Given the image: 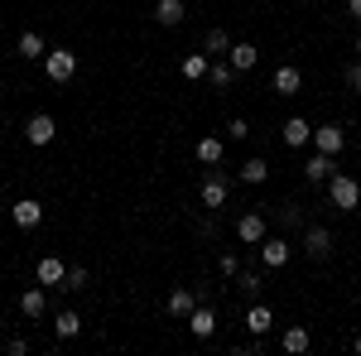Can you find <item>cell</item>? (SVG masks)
I'll return each mask as SVG.
<instances>
[{"label": "cell", "instance_id": "obj_1", "mask_svg": "<svg viewBox=\"0 0 361 356\" xmlns=\"http://www.w3.org/2000/svg\"><path fill=\"white\" fill-rule=\"evenodd\" d=\"M323 188H328V202H333L337 212H357V207H361V178H357V173L337 168Z\"/></svg>", "mask_w": 361, "mask_h": 356}, {"label": "cell", "instance_id": "obj_2", "mask_svg": "<svg viewBox=\"0 0 361 356\" xmlns=\"http://www.w3.org/2000/svg\"><path fill=\"white\" fill-rule=\"evenodd\" d=\"M197 197H202V207H207V212H222L226 197H231V178H226L222 168H207V173H202V183H197Z\"/></svg>", "mask_w": 361, "mask_h": 356}, {"label": "cell", "instance_id": "obj_3", "mask_svg": "<svg viewBox=\"0 0 361 356\" xmlns=\"http://www.w3.org/2000/svg\"><path fill=\"white\" fill-rule=\"evenodd\" d=\"M44 78L49 82H73L78 78V54L73 49H49L44 54Z\"/></svg>", "mask_w": 361, "mask_h": 356}, {"label": "cell", "instance_id": "obj_4", "mask_svg": "<svg viewBox=\"0 0 361 356\" xmlns=\"http://www.w3.org/2000/svg\"><path fill=\"white\" fill-rule=\"evenodd\" d=\"M304 255L308 260H328V255H333V231L318 226V221H308L304 226Z\"/></svg>", "mask_w": 361, "mask_h": 356}, {"label": "cell", "instance_id": "obj_5", "mask_svg": "<svg viewBox=\"0 0 361 356\" xmlns=\"http://www.w3.org/2000/svg\"><path fill=\"white\" fill-rule=\"evenodd\" d=\"M289 260H294V246H289L284 236H265V241H260V265H265V270H284Z\"/></svg>", "mask_w": 361, "mask_h": 356}, {"label": "cell", "instance_id": "obj_6", "mask_svg": "<svg viewBox=\"0 0 361 356\" xmlns=\"http://www.w3.org/2000/svg\"><path fill=\"white\" fill-rule=\"evenodd\" d=\"M54 116H49V111H34V116H29L25 121V140L29 145H34V149H44V145H54Z\"/></svg>", "mask_w": 361, "mask_h": 356}, {"label": "cell", "instance_id": "obj_7", "mask_svg": "<svg viewBox=\"0 0 361 356\" xmlns=\"http://www.w3.org/2000/svg\"><path fill=\"white\" fill-rule=\"evenodd\" d=\"M333 173H337V154H313V159H304V183L308 188H323Z\"/></svg>", "mask_w": 361, "mask_h": 356}, {"label": "cell", "instance_id": "obj_8", "mask_svg": "<svg viewBox=\"0 0 361 356\" xmlns=\"http://www.w3.org/2000/svg\"><path fill=\"white\" fill-rule=\"evenodd\" d=\"M313 149L318 154H342L347 149V130L342 125H313Z\"/></svg>", "mask_w": 361, "mask_h": 356}, {"label": "cell", "instance_id": "obj_9", "mask_svg": "<svg viewBox=\"0 0 361 356\" xmlns=\"http://www.w3.org/2000/svg\"><path fill=\"white\" fill-rule=\"evenodd\" d=\"M236 241L241 246H260L265 241V212H241L236 217Z\"/></svg>", "mask_w": 361, "mask_h": 356}, {"label": "cell", "instance_id": "obj_10", "mask_svg": "<svg viewBox=\"0 0 361 356\" xmlns=\"http://www.w3.org/2000/svg\"><path fill=\"white\" fill-rule=\"evenodd\" d=\"M270 87H275L279 97H299V92H304V73H299L294 63H279L275 78H270Z\"/></svg>", "mask_w": 361, "mask_h": 356}, {"label": "cell", "instance_id": "obj_11", "mask_svg": "<svg viewBox=\"0 0 361 356\" xmlns=\"http://www.w3.org/2000/svg\"><path fill=\"white\" fill-rule=\"evenodd\" d=\"M20 313H25L29 323L49 318V284H39V289H25V294H20Z\"/></svg>", "mask_w": 361, "mask_h": 356}, {"label": "cell", "instance_id": "obj_12", "mask_svg": "<svg viewBox=\"0 0 361 356\" xmlns=\"http://www.w3.org/2000/svg\"><path fill=\"white\" fill-rule=\"evenodd\" d=\"M10 217H15L20 231H34V226L44 221V202H39V197H20V202L10 207Z\"/></svg>", "mask_w": 361, "mask_h": 356}, {"label": "cell", "instance_id": "obj_13", "mask_svg": "<svg viewBox=\"0 0 361 356\" xmlns=\"http://www.w3.org/2000/svg\"><path fill=\"white\" fill-rule=\"evenodd\" d=\"M193 154H197V164H202V168H217L226 159V140L222 135H202L193 145Z\"/></svg>", "mask_w": 361, "mask_h": 356}, {"label": "cell", "instance_id": "obj_14", "mask_svg": "<svg viewBox=\"0 0 361 356\" xmlns=\"http://www.w3.org/2000/svg\"><path fill=\"white\" fill-rule=\"evenodd\" d=\"M149 15H154V25L178 29V25H183V15H188V5H183V0H154V10H149Z\"/></svg>", "mask_w": 361, "mask_h": 356}, {"label": "cell", "instance_id": "obj_15", "mask_svg": "<svg viewBox=\"0 0 361 356\" xmlns=\"http://www.w3.org/2000/svg\"><path fill=\"white\" fill-rule=\"evenodd\" d=\"M78 332H82V313H78V308H58L54 313V337L58 342H73Z\"/></svg>", "mask_w": 361, "mask_h": 356}, {"label": "cell", "instance_id": "obj_16", "mask_svg": "<svg viewBox=\"0 0 361 356\" xmlns=\"http://www.w3.org/2000/svg\"><path fill=\"white\" fill-rule=\"evenodd\" d=\"M279 347H284L289 356H304L308 347H313V332H308L304 323H289V328H284V337H279Z\"/></svg>", "mask_w": 361, "mask_h": 356}, {"label": "cell", "instance_id": "obj_17", "mask_svg": "<svg viewBox=\"0 0 361 356\" xmlns=\"http://www.w3.org/2000/svg\"><path fill=\"white\" fill-rule=\"evenodd\" d=\"M34 274H39V284H49V289H63V279H68V265H63L58 255H44V260L34 265Z\"/></svg>", "mask_w": 361, "mask_h": 356}, {"label": "cell", "instance_id": "obj_18", "mask_svg": "<svg viewBox=\"0 0 361 356\" xmlns=\"http://www.w3.org/2000/svg\"><path fill=\"white\" fill-rule=\"evenodd\" d=\"M188 332H193V337H202V342H207V337H212V332H217V313H212V308H207V303H197L193 313H188Z\"/></svg>", "mask_w": 361, "mask_h": 356}, {"label": "cell", "instance_id": "obj_19", "mask_svg": "<svg viewBox=\"0 0 361 356\" xmlns=\"http://www.w3.org/2000/svg\"><path fill=\"white\" fill-rule=\"evenodd\" d=\"M15 54H20V58H29V63H34V58L44 63L49 44H44V34H39V29H25V34H20V44H15Z\"/></svg>", "mask_w": 361, "mask_h": 356}, {"label": "cell", "instance_id": "obj_20", "mask_svg": "<svg viewBox=\"0 0 361 356\" xmlns=\"http://www.w3.org/2000/svg\"><path fill=\"white\" fill-rule=\"evenodd\" d=\"M270 328H275V313H270L265 303H255V299H250V308H246V332H255V337H265Z\"/></svg>", "mask_w": 361, "mask_h": 356}, {"label": "cell", "instance_id": "obj_21", "mask_svg": "<svg viewBox=\"0 0 361 356\" xmlns=\"http://www.w3.org/2000/svg\"><path fill=\"white\" fill-rule=\"evenodd\" d=\"M226 63H231L236 73H250V68L260 63V49H255V44H231V49H226Z\"/></svg>", "mask_w": 361, "mask_h": 356}, {"label": "cell", "instance_id": "obj_22", "mask_svg": "<svg viewBox=\"0 0 361 356\" xmlns=\"http://www.w3.org/2000/svg\"><path fill=\"white\" fill-rule=\"evenodd\" d=\"M193 308H197L193 289H173V294H169V318H183V323H188V313H193Z\"/></svg>", "mask_w": 361, "mask_h": 356}, {"label": "cell", "instance_id": "obj_23", "mask_svg": "<svg viewBox=\"0 0 361 356\" xmlns=\"http://www.w3.org/2000/svg\"><path fill=\"white\" fill-rule=\"evenodd\" d=\"M275 217H279V226H294V231L308 226V212L299 207V202H275Z\"/></svg>", "mask_w": 361, "mask_h": 356}, {"label": "cell", "instance_id": "obj_24", "mask_svg": "<svg viewBox=\"0 0 361 356\" xmlns=\"http://www.w3.org/2000/svg\"><path fill=\"white\" fill-rule=\"evenodd\" d=\"M313 140V125H308L304 116H289L284 121V145H308Z\"/></svg>", "mask_w": 361, "mask_h": 356}, {"label": "cell", "instance_id": "obj_25", "mask_svg": "<svg viewBox=\"0 0 361 356\" xmlns=\"http://www.w3.org/2000/svg\"><path fill=\"white\" fill-rule=\"evenodd\" d=\"M236 178H241V183H265V178H270V164L255 154V159H246V164H241V173H236Z\"/></svg>", "mask_w": 361, "mask_h": 356}, {"label": "cell", "instance_id": "obj_26", "mask_svg": "<svg viewBox=\"0 0 361 356\" xmlns=\"http://www.w3.org/2000/svg\"><path fill=\"white\" fill-rule=\"evenodd\" d=\"M226 49H231V34H226V29H207V39H202V54L217 58V54H226Z\"/></svg>", "mask_w": 361, "mask_h": 356}, {"label": "cell", "instance_id": "obj_27", "mask_svg": "<svg viewBox=\"0 0 361 356\" xmlns=\"http://www.w3.org/2000/svg\"><path fill=\"white\" fill-rule=\"evenodd\" d=\"M207 68H212V58H207V54H188V58H183V78H188V82L207 78Z\"/></svg>", "mask_w": 361, "mask_h": 356}, {"label": "cell", "instance_id": "obj_28", "mask_svg": "<svg viewBox=\"0 0 361 356\" xmlns=\"http://www.w3.org/2000/svg\"><path fill=\"white\" fill-rule=\"evenodd\" d=\"M207 82L217 87V92H226V87L236 82V68H231V63H212V68H207Z\"/></svg>", "mask_w": 361, "mask_h": 356}, {"label": "cell", "instance_id": "obj_29", "mask_svg": "<svg viewBox=\"0 0 361 356\" xmlns=\"http://www.w3.org/2000/svg\"><path fill=\"white\" fill-rule=\"evenodd\" d=\"M87 265H68V279H63V294H78V289H87Z\"/></svg>", "mask_w": 361, "mask_h": 356}, {"label": "cell", "instance_id": "obj_30", "mask_svg": "<svg viewBox=\"0 0 361 356\" xmlns=\"http://www.w3.org/2000/svg\"><path fill=\"white\" fill-rule=\"evenodd\" d=\"M236 284H241L246 299H260V289H265V279H260L255 270H241V274H236Z\"/></svg>", "mask_w": 361, "mask_h": 356}, {"label": "cell", "instance_id": "obj_31", "mask_svg": "<svg viewBox=\"0 0 361 356\" xmlns=\"http://www.w3.org/2000/svg\"><path fill=\"white\" fill-rule=\"evenodd\" d=\"M197 236H202V241H217V236H222V221H217V212L197 217Z\"/></svg>", "mask_w": 361, "mask_h": 356}, {"label": "cell", "instance_id": "obj_32", "mask_svg": "<svg viewBox=\"0 0 361 356\" xmlns=\"http://www.w3.org/2000/svg\"><path fill=\"white\" fill-rule=\"evenodd\" d=\"M217 270H222L226 279H236V274H241V255H236V250H222V260H217Z\"/></svg>", "mask_w": 361, "mask_h": 356}, {"label": "cell", "instance_id": "obj_33", "mask_svg": "<svg viewBox=\"0 0 361 356\" xmlns=\"http://www.w3.org/2000/svg\"><path fill=\"white\" fill-rule=\"evenodd\" d=\"M250 135V121L246 116H231V121H226V140H246Z\"/></svg>", "mask_w": 361, "mask_h": 356}, {"label": "cell", "instance_id": "obj_34", "mask_svg": "<svg viewBox=\"0 0 361 356\" xmlns=\"http://www.w3.org/2000/svg\"><path fill=\"white\" fill-rule=\"evenodd\" d=\"M342 82H347V92H357V97H361V58H357V63H347Z\"/></svg>", "mask_w": 361, "mask_h": 356}, {"label": "cell", "instance_id": "obj_35", "mask_svg": "<svg viewBox=\"0 0 361 356\" xmlns=\"http://www.w3.org/2000/svg\"><path fill=\"white\" fill-rule=\"evenodd\" d=\"M5 352H10V356H25L29 352V337H10V342H5Z\"/></svg>", "mask_w": 361, "mask_h": 356}, {"label": "cell", "instance_id": "obj_36", "mask_svg": "<svg viewBox=\"0 0 361 356\" xmlns=\"http://www.w3.org/2000/svg\"><path fill=\"white\" fill-rule=\"evenodd\" d=\"M347 15H357V20H361V0H347Z\"/></svg>", "mask_w": 361, "mask_h": 356}, {"label": "cell", "instance_id": "obj_37", "mask_svg": "<svg viewBox=\"0 0 361 356\" xmlns=\"http://www.w3.org/2000/svg\"><path fill=\"white\" fill-rule=\"evenodd\" d=\"M352 352H357V356H361V332H357V337H352Z\"/></svg>", "mask_w": 361, "mask_h": 356}, {"label": "cell", "instance_id": "obj_38", "mask_svg": "<svg viewBox=\"0 0 361 356\" xmlns=\"http://www.w3.org/2000/svg\"><path fill=\"white\" fill-rule=\"evenodd\" d=\"M5 207H10V202H5V192H0V212H5Z\"/></svg>", "mask_w": 361, "mask_h": 356}, {"label": "cell", "instance_id": "obj_39", "mask_svg": "<svg viewBox=\"0 0 361 356\" xmlns=\"http://www.w3.org/2000/svg\"><path fill=\"white\" fill-rule=\"evenodd\" d=\"M357 54H361V34H357Z\"/></svg>", "mask_w": 361, "mask_h": 356}, {"label": "cell", "instance_id": "obj_40", "mask_svg": "<svg viewBox=\"0 0 361 356\" xmlns=\"http://www.w3.org/2000/svg\"><path fill=\"white\" fill-rule=\"evenodd\" d=\"M0 102H5V87H0Z\"/></svg>", "mask_w": 361, "mask_h": 356}]
</instances>
